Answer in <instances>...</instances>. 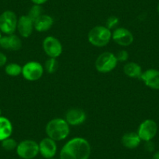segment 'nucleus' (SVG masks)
Wrapping results in <instances>:
<instances>
[{
  "label": "nucleus",
  "instance_id": "1",
  "mask_svg": "<svg viewBox=\"0 0 159 159\" xmlns=\"http://www.w3.org/2000/svg\"><path fill=\"white\" fill-rule=\"evenodd\" d=\"M91 146L88 140L83 137L70 139L61 148L59 159H89Z\"/></svg>",
  "mask_w": 159,
  "mask_h": 159
},
{
  "label": "nucleus",
  "instance_id": "2",
  "mask_svg": "<svg viewBox=\"0 0 159 159\" xmlns=\"http://www.w3.org/2000/svg\"><path fill=\"white\" fill-rule=\"evenodd\" d=\"M47 137L55 141H61L67 138L70 133V125L65 119L55 118L51 119L45 126Z\"/></svg>",
  "mask_w": 159,
  "mask_h": 159
},
{
  "label": "nucleus",
  "instance_id": "3",
  "mask_svg": "<svg viewBox=\"0 0 159 159\" xmlns=\"http://www.w3.org/2000/svg\"><path fill=\"white\" fill-rule=\"evenodd\" d=\"M112 32L105 26H96L91 29L88 33V39L90 44L95 47H105L111 39Z\"/></svg>",
  "mask_w": 159,
  "mask_h": 159
},
{
  "label": "nucleus",
  "instance_id": "4",
  "mask_svg": "<svg viewBox=\"0 0 159 159\" xmlns=\"http://www.w3.org/2000/svg\"><path fill=\"white\" fill-rule=\"evenodd\" d=\"M116 54L110 52H105L99 55L95 61V69L102 73H108L115 70L118 64Z\"/></svg>",
  "mask_w": 159,
  "mask_h": 159
},
{
  "label": "nucleus",
  "instance_id": "5",
  "mask_svg": "<svg viewBox=\"0 0 159 159\" xmlns=\"http://www.w3.org/2000/svg\"><path fill=\"white\" fill-rule=\"evenodd\" d=\"M16 152L21 159H34L39 154V145L34 140H24L18 143Z\"/></svg>",
  "mask_w": 159,
  "mask_h": 159
},
{
  "label": "nucleus",
  "instance_id": "6",
  "mask_svg": "<svg viewBox=\"0 0 159 159\" xmlns=\"http://www.w3.org/2000/svg\"><path fill=\"white\" fill-rule=\"evenodd\" d=\"M18 18L11 10H6L0 14V30L6 35L13 34L17 28Z\"/></svg>",
  "mask_w": 159,
  "mask_h": 159
},
{
  "label": "nucleus",
  "instance_id": "7",
  "mask_svg": "<svg viewBox=\"0 0 159 159\" xmlns=\"http://www.w3.org/2000/svg\"><path fill=\"white\" fill-rule=\"evenodd\" d=\"M44 67L37 61H30L22 66V76L28 81H36L42 78Z\"/></svg>",
  "mask_w": 159,
  "mask_h": 159
},
{
  "label": "nucleus",
  "instance_id": "8",
  "mask_svg": "<svg viewBox=\"0 0 159 159\" xmlns=\"http://www.w3.org/2000/svg\"><path fill=\"white\" fill-rule=\"evenodd\" d=\"M137 133L142 141H151L157 133V123L153 119H146L140 123Z\"/></svg>",
  "mask_w": 159,
  "mask_h": 159
},
{
  "label": "nucleus",
  "instance_id": "9",
  "mask_svg": "<svg viewBox=\"0 0 159 159\" xmlns=\"http://www.w3.org/2000/svg\"><path fill=\"white\" fill-rule=\"evenodd\" d=\"M42 47L45 54L49 58L58 57L62 53V45L58 38L53 36H48L44 39Z\"/></svg>",
  "mask_w": 159,
  "mask_h": 159
},
{
  "label": "nucleus",
  "instance_id": "10",
  "mask_svg": "<svg viewBox=\"0 0 159 159\" xmlns=\"http://www.w3.org/2000/svg\"><path fill=\"white\" fill-rule=\"evenodd\" d=\"M111 39L120 46H129L134 42V35L132 32L125 27H116L111 34Z\"/></svg>",
  "mask_w": 159,
  "mask_h": 159
},
{
  "label": "nucleus",
  "instance_id": "11",
  "mask_svg": "<svg viewBox=\"0 0 159 159\" xmlns=\"http://www.w3.org/2000/svg\"><path fill=\"white\" fill-rule=\"evenodd\" d=\"M39 145V154L45 159L54 158L57 153V144L56 141L49 137H45L42 139Z\"/></svg>",
  "mask_w": 159,
  "mask_h": 159
},
{
  "label": "nucleus",
  "instance_id": "12",
  "mask_svg": "<svg viewBox=\"0 0 159 159\" xmlns=\"http://www.w3.org/2000/svg\"><path fill=\"white\" fill-rule=\"evenodd\" d=\"M65 119L70 126H80L86 121L87 114L82 108H73L66 111Z\"/></svg>",
  "mask_w": 159,
  "mask_h": 159
},
{
  "label": "nucleus",
  "instance_id": "13",
  "mask_svg": "<svg viewBox=\"0 0 159 159\" xmlns=\"http://www.w3.org/2000/svg\"><path fill=\"white\" fill-rule=\"evenodd\" d=\"M0 47L9 51H19L22 48V41L15 34L5 35L0 38Z\"/></svg>",
  "mask_w": 159,
  "mask_h": 159
},
{
  "label": "nucleus",
  "instance_id": "14",
  "mask_svg": "<svg viewBox=\"0 0 159 159\" xmlns=\"http://www.w3.org/2000/svg\"><path fill=\"white\" fill-rule=\"evenodd\" d=\"M16 30L22 38H29L33 33V30H34V21L27 15L21 16L20 17L18 18Z\"/></svg>",
  "mask_w": 159,
  "mask_h": 159
},
{
  "label": "nucleus",
  "instance_id": "15",
  "mask_svg": "<svg viewBox=\"0 0 159 159\" xmlns=\"http://www.w3.org/2000/svg\"><path fill=\"white\" fill-rule=\"evenodd\" d=\"M140 80L147 87L154 90H159V70L149 69L143 72Z\"/></svg>",
  "mask_w": 159,
  "mask_h": 159
},
{
  "label": "nucleus",
  "instance_id": "16",
  "mask_svg": "<svg viewBox=\"0 0 159 159\" xmlns=\"http://www.w3.org/2000/svg\"><path fill=\"white\" fill-rule=\"evenodd\" d=\"M54 24V19L51 16L42 14L34 22V30L38 32H46L52 28Z\"/></svg>",
  "mask_w": 159,
  "mask_h": 159
},
{
  "label": "nucleus",
  "instance_id": "17",
  "mask_svg": "<svg viewBox=\"0 0 159 159\" xmlns=\"http://www.w3.org/2000/svg\"><path fill=\"white\" fill-rule=\"evenodd\" d=\"M142 140L136 132H129L125 134L121 138V143L127 149H135L138 148Z\"/></svg>",
  "mask_w": 159,
  "mask_h": 159
},
{
  "label": "nucleus",
  "instance_id": "18",
  "mask_svg": "<svg viewBox=\"0 0 159 159\" xmlns=\"http://www.w3.org/2000/svg\"><path fill=\"white\" fill-rule=\"evenodd\" d=\"M13 130V124L10 119L4 116H0V141L11 137Z\"/></svg>",
  "mask_w": 159,
  "mask_h": 159
},
{
  "label": "nucleus",
  "instance_id": "19",
  "mask_svg": "<svg viewBox=\"0 0 159 159\" xmlns=\"http://www.w3.org/2000/svg\"><path fill=\"white\" fill-rule=\"evenodd\" d=\"M123 72L127 76L130 78H139L140 79L143 71L138 63L134 62H126L123 67Z\"/></svg>",
  "mask_w": 159,
  "mask_h": 159
},
{
  "label": "nucleus",
  "instance_id": "20",
  "mask_svg": "<svg viewBox=\"0 0 159 159\" xmlns=\"http://www.w3.org/2000/svg\"><path fill=\"white\" fill-rule=\"evenodd\" d=\"M5 72L10 76H18L22 74V66L14 62L9 63L6 65Z\"/></svg>",
  "mask_w": 159,
  "mask_h": 159
},
{
  "label": "nucleus",
  "instance_id": "21",
  "mask_svg": "<svg viewBox=\"0 0 159 159\" xmlns=\"http://www.w3.org/2000/svg\"><path fill=\"white\" fill-rule=\"evenodd\" d=\"M58 67H59V63H58V61L56 60V59L49 58L45 62L44 69L48 73L52 74V73H56V70H58Z\"/></svg>",
  "mask_w": 159,
  "mask_h": 159
},
{
  "label": "nucleus",
  "instance_id": "22",
  "mask_svg": "<svg viewBox=\"0 0 159 159\" xmlns=\"http://www.w3.org/2000/svg\"><path fill=\"white\" fill-rule=\"evenodd\" d=\"M18 143L15 139L12 138L11 137L5 139L2 141H1V146L5 151H12L16 149Z\"/></svg>",
  "mask_w": 159,
  "mask_h": 159
},
{
  "label": "nucleus",
  "instance_id": "23",
  "mask_svg": "<svg viewBox=\"0 0 159 159\" xmlns=\"http://www.w3.org/2000/svg\"><path fill=\"white\" fill-rule=\"evenodd\" d=\"M42 13H43V9H42V6L35 5V4H34L33 7H31V8L29 10L27 16L34 22L40 16H42V15L43 14Z\"/></svg>",
  "mask_w": 159,
  "mask_h": 159
},
{
  "label": "nucleus",
  "instance_id": "24",
  "mask_svg": "<svg viewBox=\"0 0 159 159\" xmlns=\"http://www.w3.org/2000/svg\"><path fill=\"white\" fill-rule=\"evenodd\" d=\"M119 23V20L117 16H109L108 18V20H106V25L105 27H108L109 30H111V29H116V27L118 26Z\"/></svg>",
  "mask_w": 159,
  "mask_h": 159
},
{
  "label": "nucleus",
  "instance_id": "25",
  "mask_svg": "<svg viewBox=\"0 0 159 159\" xmlns=\"http://www.w3.org/2000/svg\"><path fill=\"white\" fill-rule=\"evenodd\" d=\"M116 59H117L118 62H124L129 59V53L126 50H120L116 54Z\"/></svg>",
  "mask_w": 159,
  "mask_h": 159
},
{
  "label": "nucleus",
  "instance_id": "26",
  "mask_svg": "<svg viewBox=\"0 0 159 159\" xmlns=\"http://www.w3.org/2000/svg\"><path fill=\"white\" fill-rule=\"evenodd\" d=\"M7 62V56L3 52H0V67L6 66Z\"/></svg>",
  "mask_w": 159,
  "mask_h": 159
},
{
  "label": "nucleus",
  "instance_id": "27",
  "mask_svg": "<svg viewBox=\"0 0 159 159\" xmlns=\"http://www.w3.org/2000/svg\"><path fill=\"white\" fill-rule=\"evenodd\" d=\"M145 148H146L147 151H150V152H151V151H154V143L151 141H148L146 142V144H145Z\"/></svg>",
  "mask_w": 159,
  "mask_h": 159
},
{
  "label": "nucleus",
  "instance_id": "28",
  "mask_svg": "<svg viewBox=\"0 0 159 159\" xmlns=\"http://www.w3.org/2000/svg\"><path fill=\"white\" fill-rule=\"evenodd\" d=\"M30 1H31L34 4H35V5L42 6L43 5V4H45L48 0H30Z\"/></svg>",
  "mask_w": 159,
  "mask_h": 159
},
{
  "label": "nucleus",
  "instance_id": "29",
  "mask_svg": "<svg viewBox=\"0 0 159 159\" xmlns=\"http://www.w3.org/2000/svg\"><path fill=\"white\" fill-rule=\"evenodd\" d=\"M153 159H159V151H156V152L153 154Z\"/></svg>",
  "mask_w": 159,
  "mask_h": 159
},
{
  "label": "nucleus",
  "instance_id": "30",
  "mask_svg": "<svg viewBox=\"0 0 159 159\" xmlns=\"http://www.w3.org/2000/svg\"><path fill=\"white\" fill-rule=\"evenodd\" d=\"M157 13H158V14H159V4L158 5H157Z\"/></svg>",
  "mask_w": 159,
  "mask_h": 159
},
{
  "label": "nucleus",
  "instance_id": "31",
  "mask_svg": "<svg viewBox=\"0 0 159 159\" xmlns=\"http://www.w3.org/2000/svg\"><path fill=\"white\" fill-rule=\"evenodd\" d=\"M0 116H2V110L0 108Z\"/></svg>",
  "mask_w": 159,
  "mask_h": 159
},
{
  "label": "nucleus",
  "instance_id": "32",
  "mask_svg": "<svg viewBox=\"0 0 159 159\" xmlns=\"http://www.w3.org/2000/svg\"><path fill=\"white\" fill-rule=\"evenodd\" d=\"M2 38V32H1V30H0V38Z\"/></svg>",
  "mask_w": 159,
  "mask_h": 159
},
{
  "label": "nucleus",
  "instance_id": "33",
  "mask_svg": "<svg viewBox=\"0 0 159 159\" xmlns=\"http://www.w3.org/2000/svg\"><path fill=\"white\" fill-rule=\"evenodd\" d=\"M51 159H56V158H51Z\"/></svg>",
  "mask_w": 159,
  "mask_h": 159
}]
</instances>
